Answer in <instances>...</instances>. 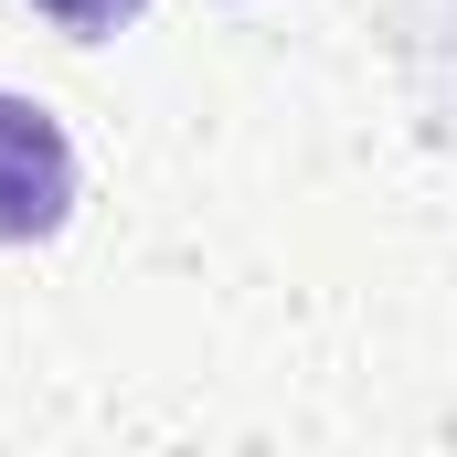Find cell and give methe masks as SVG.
Wrapping results in <instances>:
<instances>
[{
	"label": "cell",
	"mask_w": 457,
	"mask_h": 457,
	"mask_svg": "<svg viewBox=\"0 0 457 457\" xmlns=\"http://www.w3.org/2000/svg\"><path fill=\"white\" fill-rule=\"evenodd\" d=\"M32 11H43L54 32H75V43H107L117 21H138L149 0H32Z\"/></svg>",
	"instance_id": "obj_2"
},
{
	"label": "cell",
	"mask_w": 457,
	"mask_h": 457,
	"mask_svg": "<svg viewBox=\"0 0 457 457\" xmlns=\"http://www.w3.org/2000/svg\"><path fill=\"white\" fill-rule=\"evenodd\" d=\"M75 213V138L54 128V107L0 86V245H43Z\"/></svg>",
	"instance_id": "obj_1"
}]
</instances>
